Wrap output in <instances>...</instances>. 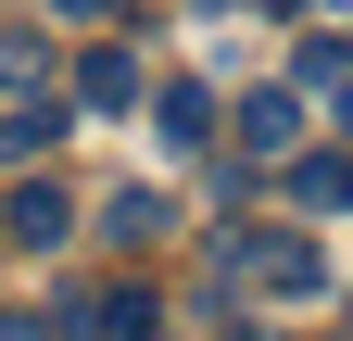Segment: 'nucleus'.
Masks as SVG:
<instances>
[{
	"label": "nucleus",
	"mask_w": 353,
	"mask_h": 341,
	"mask_svg": "<svg viewBox=\"0 0 353 341\" xmlns=\"http://www.w3.org/2000/svg\"><path fill=\"white\" fill-rule=\"evenodd\" d=\"M63 126H76V114H63L51 89H38V101H13V114H0V164H38V152L63 139Z\"/></svg>",
	"instance_id": "nucleus-6"
},
{
	"label": "nucleus",
	"mask_w": 353,
	"mask_h": 341,
	"mask_svg": "<svg viewBox=\"0 0 353 341\" xmlns=\"http://www.w3.org/2000/svg\"><path fill=\"white\" fill-rule=\"evenodd\" d=\"M214 266H228V291H328V253L303 240V228H228V253H214Z\"/></svg>",
	"instance_id": "nucleus-1"
},
{
	"label": "nucleus",
	"mask_w": 353,
	"mask_h": 341,
	"mask_svg": "<svg viewBox=\"0 0 353 341\" xmlns=\"http://www.w3.org/2000/svg\"><path fill=\"white\" fill-rule=\"evenodd\" d=\"M51 89V38L38 26H0V101H38Z\"/></svg>",
	"instance_id": "nucleus-8"
},
{
	"label": "nucleus",
	"mask_w": 353,
	"mask_h": 341,
	"mask_svg": "<svg viewBox=\"0 0 353 341\" xmlns=\"http://www.w3.org/2000/svg\"><path fill=\"white\" fill-rule=\"evenodd\" d=\"M164 228H176V202H164V190H114V202H101V240H114V253H152Z\"/></svg>",
	"instance_id": "nucleus-5"
},
{
	"label": "nucleus",
	"mask_w": 353,
	"mask_h": 341,
	"mask_svg": "<svg viewBox=\"0 0 353 341\" xmlns=\"http://www.w3.org/2000/svg\"><path fill=\"white\" fill-rule=\"evenodd\" d=\"M341 316H353V304H341Z\"/></svg>",
	"instance_id": "nucleus-15"
},
{
	"label": "nucleus",
	"mask_w": 353,
	"mask_h": 341,
	"mask_svg": "<svg viewBox=\"0 0 353 341\" xmlns=\"http://www.w3.org/2000/svg\"><path fill=\"white\" fill-rule=\"evenodd\" d=\"M0 240H13V253H63V240H76V202H63L51 177H26L13 202H0Z\"/></svg>",
	"instance_id": "nucleus-2"
},
{
	"label": "nucleus",
	"mask_w": 353,
	"mask_h": 341,
	"mask_svg": "<svg viewBox=\"0 0 353 341\" xmlns=\"http://www.w3.org/2000/svg\"><path fill=\"white\" fill-rule=\"evenodd\" d=\"M76 101L88 114H126V101H139V51H88L76 64Z\"/></svg>",
	"instance_id": "nucleus-9"
},
{
	"label": "nucleus",
	"mask_w": 353,
	"mask_h": 341,
	"mask_svg": "<svg viewBox=\"0 0 353 341\" xmlns=\"http://www.w3.org/2000/svg\"><path fill=\"white\" fill-rule=\"evenodd\" d=\"M0 341H51V329H38V316H0Z\"/></svg>",
	"instance_id": "nucleus-11"
},
{
	"label": "nucleus",
	"mask_w": 353,
	"mask_h": 341,
	"mask_svg": "<svg viewBox=\"0 0 353 341\" xmlns=\"http://www.w3.org/2000/svg\"><path fill=\"white\" fill-rule=\"evenodd\" d=\"M240 152L252 164H290L303 152V89H240Z\"/></svg>",
	"instance_id": "nucleus-3"
},
{
	"label": "nucleus",
	"mask_w": 353,
	"mask_h": 341,
	"mask_svg": "<svg viewBox=\"0 0 353 341\" xmlns=\"http://www.w3.org/2000/svg\"><path fill=\"white\" fill-rule=\"evenodd\" d=\"M152 114H164V139H176V152H202V139H214V89H202V76H176Z\"/></svg>",
	"instance_id": "nucleus-10"
},
{
	"label": "nucleus",
	"mask_w": 353,
	"mask_h": 341,
	"mask_svg": "<svg viewBox=\"0 0 353 341\" xmlns=\"http://www.w3.org/2000/svg\"><path fill=\"white\" fill-rule=\"evenodd\" d=\"M51 13H114V0H51Z\"/></svg>",
	"instance_id": "nucleus-13"
},
{
	"label": "nucleus",
	"mask_w": 353,
	"mask_h": 341,
	"mask_svg": "<svg viewBox=\"0 0 353 341\" xmlns=\"http://www.w3.org/2000/svg\"><path fill=\"white\" fill-rule=\"evenodd\" d=\"M76 316H88V329H101V341H152V329H164L139 278H114V291H88V304H76Z\"/></svg>",
	"instance_id": "nucleus-7"
},
{
	"label": "nucleus",
	"mask_w": 353,
	"mask_h": 341,
	"mask_svg": "<svg viewBox=\"0 0 353 341\" xmlns=\"http://www.w3.org/2000/svg\"><path fill=\"white\" fill-rule=\"evenodd\" d=\"M290 202L303 215H353V152H290Z\"/></svg>",
	"instance_id": "nucleus-4"
},
{
	"label": "nucleus",
	"mask_w": 353,
	"mask_h": 341,
	"mask_svg": "<svg viewBox=\"0 0 353 341\" xmlns=\"http://www.w3.org/2000/svg\"><path fill=\"white\" fill-rule=\"evenodd\" d=\"M265 13H316V0H265Z\"/></svg>",
	"instance_id": "nucleus-14"
},
{
	"label": "nucleus",
	"mask_w": 353,
	"mask_h": 341,
	"mask_svg": "<svg viewBox=\"0 0 353 341\" xmlns=\"http://www.w3.org/2000/svg\"><path fill=\"white\" fill-rule=\"evenodd\" d=\"M328 101H341V139H353V76H341V89H328Z\"/></svg>",
	"instance_id": "nucleus-12"
}]
</instances>
